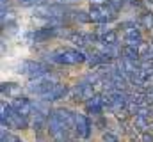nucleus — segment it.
Returning a JSON list of instances; mask_svg holds the SVG:
<instances>
[{"mask_svg": "<svg viewBox=\"0 0 153 142\" xmlns=\"http://www.w3.org/2000/svg\"><path fill=\"white\" fill-rule=\"evenodd\" d=\"M48 61L55 64H82L87 61V55L76 48H61L48 53Z\"/></svg>", "mask_w": 153, "mask_h": 142, "instance_id": "f257e3e1", "label": "nucleus"}, {"mask_svg": "<svg viewBox=\"0 0 153 142\" xmlns=\"http://www.w3.org/2000/svg\"><path fill=\"white\" fill-rule=\"evenodd\" d=\"M116 9H112L109 4L105 5H91V11H89V16H91V21L94 23H111L116 20Z\"/></svg>", "mask_w": 153, "mask_h": 142, "instance_id": "f03ea898", "label": "nucleus"}, {"mask_svg": "<svg viewBox=\"0 0 153 142\" xmlns=\"http://www.w3.org/2000/svg\"><path fill=\"white\" fill-rule=\"evenodd\" d=\"M48 66L43 64V62H38V61H23L16 66V73L20 75H29L30 78H39L43 75L48 73Z\"/></svg>", "mask_w": 153, "mask_h": 142, "instance_id": "7ed1b4c3", "label": "nucleus"}, {"mask_svg": "<svg viewBox=\"0 0 153 142\" xmlns=\"http://www.w3.org/2000/svg\"><path fill=\"white\" fill-rule=\"evenodd\" d=\"M68 5H61V4H43L38 5L34 9V14L41 16V18H62L66 13H68Z\"/></svg>", "mask_w": 153, "mask_h": 142, "instance_id": "20e7f679", "label": "nucleus"}, {"mask_svg": "<svg viewBox=\"0 0 153 142\" xmlns=\"http://www.w3.org/2000/svg\"><path fill=\"white\" fill-rule=\"evenodd\" d=\"M121 27H126L125 29V41H126V44L134 46V48H139V44L143 43V34L135 27V23H121Z\"/></svg>", "mask_w": 153, "mask_h": 142, "instance_id": "39448f33", "label": "nucleus"}, {"mask_svg": "<svg viewBox=\"0 0 153 142\" xmlns=\"http://www.w3.org/2000/svg\"><path fill=\"white\" fill-rule=\"evenodd\" d=\"M52 114H53V115L61 121V124H62V126H66L70 132H73V130H75V117H76V114L70 112L68 108H57V110H53Z\"/></svg>", "mask_w": 153, "mask_h": 142, "instance_id": "423d86ee", "label": "nucleus"}, {"mask_svg": "<svg viewBox=\"0 0 153 142\" xmlns=\"http://www.w3.org/2000/svg\"><path fill=\"white\" fill-rule=\"evenodd\" d=\"M75 132H76L78 137H82V139H89V135H91V123H89V119H87L85 115L76 114V117H75Z\"/></svg>", "mask_w": 153, "mask_h": 142, "instance_id": "0eeeda50", "label": "nucleus"}, {"mask_svg": "<svg viewBox=\"0 0 153 142\" xmlns=\"http://www.w3.org/2000/svg\"><path fill=\"white\" fill-rule=\"evenodd\" d=\"M11 106L14 108V112L22 114V115H29L32 114V101L30 100H25V98H14L11 101Z\"/></svg>", "mask_w": 153, "mask_h": 142, "instance_id": "6e6552de", "label": "nucleus"}, {"mask_svg": "<svg viewBox=\"0 0 153 142\" xmlns=\"http://www.w3.org/2000/svg\"><path fill=\"white\" fill-rule=\"evenodd\" d=\"M75 92H76V96L82 98V100H91L94 96V85H91L87 80H82V82L76 84Z\"/></svg>", "mask_w": 153, "mask_h": 142, "instance_id": "1a4fd4ad", "label": "nucleus"}, {"mask_svg": "<svg viewBox=\"0 0 153 142\" xmlns=\"http://www.w3.org/2000/svg\"><path fill=\"white\" fill-rule=\"evenodd\" d=\"M66 92H68V89L64 87V85H61V84H57L50 92H46L45 96H41V100H45V101H55V100H61V98H64L66 96Z\"/></svg>", "mask_w": 153, "mask_h": 142, "instance_id": "9d476101", "label": "nucleus"}, {"mask_svg": "<svg viewBox=\"0 0 153 142\" xmlns=\"http://www.w3.org/2000/svg\"><path fill=\"white\" fill-rule=\"evenodd\" d=\"M103 106H105L103 96H93L91 100H87V108H89V112H93V114H96V115L102 114Z\"/></svg>", "mask_w": 153, "mask_h": 142, "instance_id": "9b49d317", "label": "nucleus"}, {"mask_svg": "<svg viewBox=\"0 0 153 142\" xmlns=\"http://www.w3.org/2000/svg\"><path fill=\"white\" fill-rule=\"evenodd\" d=\"M27 115H22V114H18V112H14L13 115H11V119H9V128H18V130H23V128H27Z\"/></svg>", "mask_w": 153, "mask_h": 142, "instance_id": "f8f14e48", "label": "nucleus"}, {"mask_svg": "<svg viewBox=\"0 0 153 142\" xmlns=\"http://www.w3.org/2000/svg\"><path fill=\"white\" fill-rule=\"evenodd\" d=\"M121 55L126 57V59H130V61H134V62H139V61H141L139 50L134 48V46H128V44H125V46L121 48Z\"/></svg>", "mask_w": 153, "mask_h": 142, "instance_id": "ddd939ff", "label": "nucleus"}, {"mask_svg": "<svg viewBox=\"0 0 153 142\" xmlns=\"http://www.w3.org/2000/svg\"><path fill=\"white\" fill-rule=\"evenodd\" d=\"M150 119H152V117H141V115H135V117H134V126L144 133V132H148V128H152Z\"/></svg>", "mask_w": 153, "mask_h": 142, "instance_id": "4468645a", "label": "nucleus"}, {"mask_svg": "<svg viewBox=\"0 0 153 142\" xmlns=\"http://www.w3.org/2000/svg\"><path fill=\"white\" fill-rule=\"evenodd\" d=\"M68 39L75 44V46H85V44H89V36L87 34H70L68 36Z\"/></svg>", "mask_w": 153, "mask_h": 142, "instance_id": "2eb2a0df", "label": "nucleus"}, {"mask_svg": "<svg viewBox=\"0 0 153 142\" xmlns=\"http://www.w3.org/2000/svg\"><path fill=\"white\" fill-rule=\"evenodd\" d=\"M98 39H100V43H103V44H117V34H116L114 30H109V32H105V34L98 36Z\"/></svg>", "mask_w": 153, "mask_h": 142, "instance_id": "dca6fc26", "label": "nucleus"}, {"mask_svg": "<svg viewBox=\"0 0 153 142\" xmlns=\"http://www.w3.org/2000/svg\"><path fill=\"white\" fill-rule=\"evenodd\" d=\"M141 25H143V29H153V13L152 11H148V13H144L143 16H141Z\"/></svg>", "mask_w": 153, "mask_h": 142, "instance_id": "f3484780", "label": "nucleus"}, {"mask_svg": "<svg viewBox=\"0 0 153 142\" xmlns=\"http://www.w3.org/2000/svg\"><path fill=\"white\" fill-rule=\"evenodd\" d=\"M0 137H2V142H18V137H14L13 133H9V132L4 130V128H2V132H0Z\"/></svg>", "mask_w": 153, "mask_h": 142, "instance_id": "a211bd4d", "label": "nucleus"}, {"mask_svg": "<svg viewBox=\"0 0 153 142\" xmlns=\"http://www.w3.org/2000/svg\"><path fill=\"white\" fill-rule=\"evenodd\" d=\"M75 20H76V21H82V23H87V21H91V16H89V13L76 11V13H75Z\"/></svg>", "mask_w": 153, "mask_h": 142, "instance_id": "6ab92c4d", "label": "nucleus"}, {"mask_svg": "<svg viewBox=\"0 0 153 142\" xmlns=\"http://www.w3.org/2000/svg\"><path fill=\"white\" fill-rule=\"evenodd\" d=\"M0 89H2V94H5V92H7V94H11V92L18 91V85H16V84H5V82H4Z\"/></svg>", "mask_w": 153, "mask_h": 142, "instance_id": "aec40b11", "label": "nucleus"}, {"mask_svg": "<svg viewBox=\"0 0 153 142\" xmlns=\"http://www.w3.org/2000/svg\"><path fill=\"white\" fill-rule=\"evenodd\" d=\"M102 141H103V142H119V139H117V135L112 133V132H103Z\"/></svg>", "mask_w": 153, "mask_h": 142, "instance_id": "412c9836", "label": "nucleus"}, {"mask_svg": "<svg viewBox=\"0 0 153 142\" xmlns=\"http://www.w3.org/2000/svg\"><path fill=\"white\" fill-rule=\"evenodd\" d=\"M18 2H20V5H23V7H29V5H38L43 0H18Z\"/></svg>", "mask_w": 153, "mask_h": 142, "instance_id": "4be33fe9", "label": "nucleus"}, {"mask_svg": "<svg viewBox=\"0 0 153 142\" xmlns=\"http://www.w3.org/2000/svg\"><path fill=\"white\" fill-rule=\"evenodd\" d=\"M109 5L116 9V11H119L121 9V5H123V0H109Z\"/></svg>", "mask_w": 153, "mask_h": 142, "instance_id": "5701e85b", "label": "nucleus"}, {"mask_svg": "<svg viewBox=\"0 0 153 142\" xmlns=\"http://www.w3.org/2000/svg\"><path fill=\"white\" fill-rule=\"evenodd\" d=\"M80 0H52V4H61V5H70V4H76Z\"/></svg>", "mask_w": 153, "mask_h": 142, "instance_id": "b1692460", "label": "nucleus"}, {"mask_svg": "<svg viewBox=\"0 0 153 142\" xmlns=\"http://www.w3.org/2000/svg\"><path fill=\"white\" fill-rule=\"evenodd\" d=\"M141 142H153V135L150 132H144V133L141 135Z\"/></svg>", "mask_w": 153, "mask_h": 142, "instance_id": "393cba45", "label": "nucleus"}, {"mask_svg": "<svg viewBox=\"0 0 153 142\" xmlns=\"http://www.w3.org/2000/svg\"><path fill=\"white\" fill-rule=\"evenodd\" d=\"M91 2V5H105V4H109V0H89Z\"/></svg>", "mask_w": 153, "mask_h": 142, "instance_id": "a878e982", "label": "nucleus"}, {"mask_svg": "<svg viewBox=\"0 0 153 142\" xmlns=\"http://www.w3.org/2000/svg\"><path fill=\"white\" fill-rule=\"evenodd\" d=\"M18 142H23V141H20V139H18Z\"/></svg>", "mask_w": 153, "mask_h": 142, "instance_id": "bb28decb", "label": "nucleus"}]
</instances>
